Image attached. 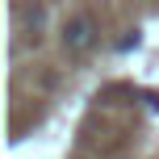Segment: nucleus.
<instances>
[{"label": "nucleus", "instance_id": "2", "mask_svg": "<svg viewBox=\"0 0 159 159\" xmlns=\"http://www.w3.org/2000/svg\"><path fill=\"white\" fill-rule=\"evenodd\" d=\"M130 46H138V30H130V34H126V38H121V42H117V50H130Z\"/></svg>", "mask_w": 159, "mask_h": 159}, {"label": "nucleus", "instance_id": "1", "mask_svg": "<svg viewBox=\"0 0 159 159\" xmlns=\"http://www.w3.org/2000/svg\"><path fill=\"white\" fill-rule=\"evenodd\" d=\"M92 42H96V21L88 13H75L63 25V50L67 55H84V50H92Z\"/></svg>", "mask_w": 159, "mask_h": 159}]
</instances>
